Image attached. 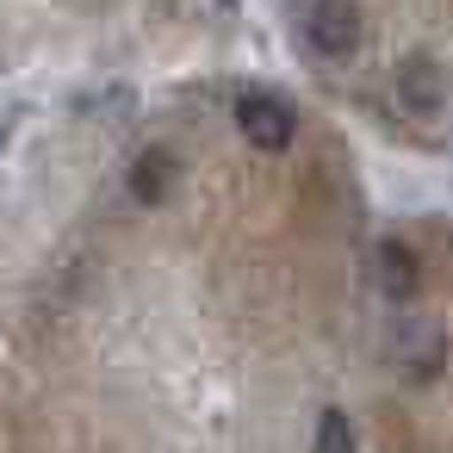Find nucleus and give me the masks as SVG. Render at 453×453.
Here are the masks:
<instances>
[{
	"mask_svg": "<svg viewBox=\"0 0 453 453\" xmlns=\"http://www.w3.org/2000/svg\"><path fill=\"white\" fill-rule=\"evenodd\" d=\"M304 38L317 57H354L360 50V7L354 0H311V13H304Z\"/></svg>",
	"mask_w": 453,
	"mask_h": 453,
	"instance_id": "nucleus-1",
	"label": "nucleus"
},
{
	"mask_svg": "<svg viewBox=\"0 0 453 453\" xmlns=\"http://www.w3.org/2000/svg\"><path fill=\"white\" fill-rule=\"evenodd\" d=\"M236 125H242V137H249L255 150H267V156H280V150L298 137V119H292V106H286L280 94H242V100H236Z\"/></svg>",
	"mask_w": 453,
	"mask_h": 453,
	"instance_id": "nucleus-2",
	"label": "nucleus"
},
{
	"mask_svg": "<svg viewBox=\"0 0 453 453\" xmlns=\"http://www.w3.org/2000/svg\"><path fill=\"white\" fill-rule=\"evenodd\" d=\"M441 100H447V75L434 69V57L397 63V106L403 112H441Z\"/></svg>",
	"mask_w": 453,
	"mask_h": 453,
	"instance_id": "nucleus-3",
	"label": "nucleus"
},
{
	"mask_svg": "<svg viewBox=\"0 0 453 453\" xmlns=\"http://www.w3.org/2000/svg\"><path fill=\"white\" fill-rule=\"evenodd\" d=\"M372 267H379V292H385L391 304L416 298V286H422V267H416V249H410V242H379Z\"/></svg>",
	"mask_w": 453,
	"mask_h": 453,
	"instance_id": "nucleus-4",
	"label": "nucleus"
},
{
	"mask_svg": "<svg viewBox=\"0 0 453 453\" xmlns=\"http://www.w3.org/2000/svg\"><path fill=\"white\" fill-rule=\"evenodd\" d=\"M174 174H180V162H174L168 150H143V156L131 162V199H137V205H162V199L174 193Z\"/></svg>",
	"mask_w": 453,
	"mask_h": 453,
	"instance_id": "nucleus-5",
	"label": "nucleus"
},
{
	"mask_svg": "<svg viewBox=\"0 0 453 453\" xmlns=\"http://www.w3.org/2000/svg\"><path fill=\"white\" fill-rule=\"evenodd\" d=\"M311 453H354V422H348V410H323V416H317Z\"/></svg>",
	"mask_w": 453,
	"mask_h": 453,
	"instance_id": "nucleus-6",
	"label": "nucleus"
}]
</instances>
